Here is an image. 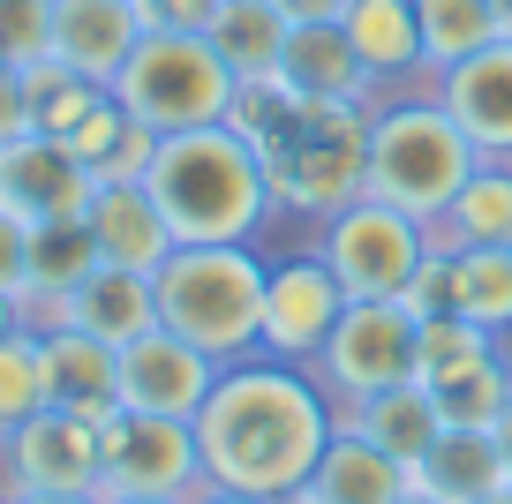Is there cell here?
Returning <instances> with one entry per match:
<instances>
[{
	"label": "cell",
	"instance_id": "6da1fadb",
	"mask_svg": "<svg viewBox=\"0 0 512 504\" xmlns=\"http://www.w3.org/2000/svg\"><path fill=\"white\" fill-rule=\"evenodd\" d=\"M332 429H339V399L317 384V369L272 362V354L226 362L211 399H204V414H196L204 482L241 489V497L294 504L302 482L317 474Z\"/></svg>",
	"mask_w": 512,
	"mask_h": 504
},
{
	"label": "cell",
	"instance_id": "7a4b0ae2",
	"mask_svg": "<svg viewBox=\"0 0 512 504\" xmlns=\"http://www.w3.org/2000/svg\"><path fill=\"white\" fill-rule=\"evenodd\" d=\"M144 189L159 196L166 226H174V249H196V241H256L279 219L264 158L226 121L189 128V136H159V158H151Z\"/></svg>",
	"mask_w": 512,
	"mask_h": 504
},
{
	"label": "cell",
	"instance_id": "3957f363",
	"mask_svg": "<svg viewBox=\"0 0 512 504\" xmlns=\"http://www.w3.org/2000/svg\"><path fill=\"white\" fill-rule=\"evenodd\" d=\"M264 249L256 241H196L174 249L151 271V294H159V324L189 347H204L211 362H249L264 347Z\"/></svg>",
	"mask_w": 512,
	"mask_h": 504
},
{
	"label": "cell",
	"instance_id": "277c9868",
	"mask_svg": "<svg viewBox=\"0 0 512 504\" xmlns=\"http://www.w3.org/2000/svg\"><path fill=\"white\" fill-rule=\"evenodd\" d=\"M475 166H482V151L445 113V98H392V106H369V196H384V204L415 211L422 226H437L452 211V196L467 189Z\"/></svg>",
	"mask_w": 512,
	"mask_h": 504
},
{
	"label": "cell",
	"instance_id": "5b68a950",
	"mask_svg": "<svg viewBox=\"0 0 512 504\" xmlns=\"http://www.w3.org/2000/svg\"><path fill=\"white\" fill-rule=\"evenodd\" d=\"M241 76L219 61L204 31H144V46L128 53V68L113 76L121 98L151 136H189V128H219L234 113Z\"/></svg>",
	"mask_w": 512,
	"mask_h": 504
},
{
	"label": "cell",
	"instance_id": "8992f818",
	"mask_svg": "<svg viewBox=\"0 0 512 504\" xmlns=\"http://www.w3.org/2000/svg\"><path fill=\"white\" fill-rule=\"evenodd\" d=\"M264 181L287 219H332L369 196V106H302L294 128L264 151Z\"/></svg>",
	"mask_w": 512,
	"mask_h": 504
},
{
	"label": "cell",
	"instance_id": "52a82bcc",
	"mask_svg": "<svg viewBox=\"0 0 512 504\" xmlns=\"http://www.w3.org/2000/svg\"><path fill=\"white\" fill-rule=\"evenodd\" d=\"M430 241L437 234L415 211L384 204V196H354L347 211H332L317 226V256L347 286V301H400L407 279L422 271V256H430Z\"/></svg>",
	"mask_w": 512,
	"mask_h": 504
},
{
	"label": "cell",
	"instance_id": "ba28073f",
	"mask_svg": "<svg viewBox=\"0 0 512 504\" xmlns=\"http://www.w3.org/2000/svg\"><path fill=\"white\" fill-rule=\"evenodd\" d=\"M415 339H422V324L407 316V301H347V316L332 324V339H324V354L309 369H317V384L339 407H354V399L392 392V384L415 377Z\"/></svg>",
	"mask_w": 512,
	"mask_h": 504
},
{
	"label": "cell",
	"instance_id": "9c48e42d",
	"mask_svg": "<svg viewBox=\"0 0 512 504\" xmlns=\"http://www.w3.org/2000/svg\"><path fill=\"white\" fill-rule=\"evenodd\" d=\"M0 489L8 497H31V489H68V497H106V444L98 422L68 407L31 414L23 429L0 437Z\"/></svg>",
	"mask_w": 512,
	"mask_h": 504
},
{
	"label": "cell",
	"instance_id": "30bf717a",
	"mask_svg": "<svg viewBox=\"0 0 512 504\" xmlns=\"http://www.w3.org/2000/svg\"><path fill=\"white\" fill-rule=\"evenodd\" d=\"M106 444V497H196L204 489V452H196V422H166V414H106L98 422Z\"/></svg>",
	"mask_w": 512,
	"mask_h": 504
},
{
	"label": "cell",
	"instance_id": "8fae6325",
	"mask_svg": "<svg viewBox=\"0 0 512 504\" xmlns=\"http://www.w3.org/2000/svg\"><path fill=\"white\" fill-rule=\"evenodd\" d=\"M339 316H347V286L332 279V264H324L317 249H294V256H279L272 279H264V347L256 354L309 369L324 354Z\"/></svg>",
	"mask_w": 512,
	"mask_h": 504
},
{
	"label": "cell",
	"instance_id": "7c38bea8",
	"mask_svg": "<svg viewBox=\"0 0 512 504\" xmlns=\"http://www.w3.org/2000/svg\"><path fill=\"white\" fill-rule=\"evenodd\" d=\"M219 384V362L174 331H144V339H128L121 347V407L128 414H166V422H196Z\"/></svg>",
	"mask_w": 512,
	"mask_h": 504
},
{
	"label": "cell",
	"instance_id": "4fadbf2b",
	"mask_svg": "<svg viewBox=\"0 0 512 504\" xmlns=\"http://www.w3.org/2000/svg\"><path fill=\"white\" fill-rule=\"evenodd\" d=\"M91 196H98L91 166H83L61 136H38V128H31L23 143H8V151H0V204L16 211V219H31V226L83 219V211H91Z\"/></svg>",
	"mask_w": 512,
	"mask_h": 504
},
{
	"label": "cell",
	"instance_id": "5bb4252c",
	"mask_svg": "<svg viewBox=\"0 0 512 504\" xmlns=\"http://www.w3.org/2000/svg\"><path fill=\"white\" fill-rule=\"evenodd\" d=\"M144 46V8L136 0H53V61L76 76L106 83L128 68V53Z\"/></svg>",
	"mask_w": 512,
	"mask_h": 504
},
{
	"label": "cell",
	"instance_id": "9a60e30c",
	"mask_svg": "<svg viewBox=\"0 0 512 504\" xmlns=\"http://www.w3.org/2000/svg\"><path fill=\"white\" fill-rule=\"evenodd\" d=\"M437 98H445V113L467 128V143L482 158H512V38H497L475 61L445 68Z\"/></svg>",
	"mask_w": 512,
	"mask_h": 504
},
{
	"label": "cell",
	"instance_id": "2e32d148",
	"mask_svg": "<svg viewBox=\"0 0 512 504\" xmlns=\"http://www.w3.org/2000/svg\"><path fill=\"white\" fill-rule=\"evenodd\" d=\"M83 226H91L98 264L159 271L166 256H174V226H166L159 196H151L144 181H106V189L91 196V211H83Z\"/></svg>",
	"mask_w": 512,
	"mask_h": 504
},
{
	"label": "cell",
	"instance_id": "e0dca14e",
	"mask_svg": "<svg viewBox=\"0 0 512 504\" xmlns=\"http://www.w3.org/2000/svg\"><path fill=\"white\" fill-rule=\"evenodd\" d=\"M415 489L437 504H497L512 497V459L497 429H437V444L415 459Z\"/></svg>",
	"mask_w": 512,
	"mask_h": 504
},
{
	"label": "cell",
	"instance_id": "ac0fdd59",
	"mask_svg": "<svg viewBox=\"0 0 512 504\" xmlns=\"http://www.w3.org/2000/svg\"><path fill=\"white\" fill-rule=\"evenodd\" d=\"M38 347H46L53 407L83 414V422L121 414V347H106V339H91V331H76V324H46V331H38Z\"/></svg>",
	"mask_w": 512,
	"mask_h": 504
},
{
	"label": "cell",
	"instance_id": "d6986e66",
	"mask_svg": "<svg viewBox=\"0 0 512 504\" xmlns=\"http://www.w3.org/2000/svg\"><path fill=\"white\" fill-rule=\"evenodd\" d=\"M407 489H415V467L407 459H392L384 444L354 437L347 422L332 429V444H324L317 474L302 482V504H400Z\"/></svg>",
	"mask_w": 512,
	"mask_h": 504
},
{
	"label": "cell",
	"instance_id": "ffe728a7",
	"mask_svg": "<svg viewBox=\"0 0 512 504\" xmlns=\"http://www.w3.org/2000/svg\"><path fill=\"white\" fill-rule=\"evenodd\" d=\"M279 83H287L302 106H369V98H377L339 23H294L287 53H279Z\"/></svg>",
	"mask_w": 512,
	"mask_h": 504
},
{
	"label": "cell",
	"instance_id": "44dd1931",
	"mask_svg": "<svg viewBox=\"0 0 512 504\" xmlns=\"http://www.w3.org/2000/svg\"><path fill=\"white\" fill-rule=\"evenodd\" d=\"M339 31H347L369 91L422 76V16H415V0H347V8H339Z\"/></svg>",
	"mask_w": 512,
	"mask_h": 504
},
{
	"label": "cell",
	"instance_id": "7402d4cb",
	"mask_svg": "<svg viewBox=\"0 0 512 504\" xmlns=\"http://www.w3.org/2000/svg\"><path fill=\"white\" fill-rule=\"evenodd\" d=\"M61 324L91 331L106 347H128V339H144L159 331V294H151V271H121V264H98L76 294L61 301Z\"/></svg>",
	"mask_w": 512,
	"mask_h": 504
},
{
	"label": "cell",
	"instance_id": "603a6c76",
	"mask_svg": "<svg viewBox=\"0 0 512 504\" xmlns=\"http://www.w3.org/2000/svg\"><path fill=\"white\" fill-rule=\"evenodd\" d=\"M98 271V249H91V226L83 219H53V226H31V271H23V316L38 331L61 324V301L76 294L83 279Z\"/></svg>",
	"mask_w": 512,
	"mask_h": 504
},
{
	"label": "cell",
	"instance_id": "cb8c5ba5",
	"mask_svg": "<svg viewBox=\"0 0 512 504\" xmlns=\"http://www.w3.org/2000/svg\"><path fill=\"white\" fill-rule=\"evenodd\" d=\"M339 422H347L354 437L384 444L392 459H407V467H415V459L437 444L445 414H437V392H430V384L407 377V384H392V392H369V399H354V407H339Z\"/></svg>",
	"mask_w": 512,
	"mask_h": 504
},
{
	"label": "cell",
	"instance_id": "d4e9b609",
	"mask_svg": "<svg viewBox=\"0 0 512 504\" xmlns=\"http://www.w3.org/2000/svg\"><path fill=\"white\" fill-rule=\"evenodd\" d=\"M430 234L445 249H512V158H482Z\"/></svg>",
	"mask_w": 512,
	"mask_h": 504
},
{
	"label": "cell",
	"instance_id": "484cf974",
	"mask_svg": "<svg viewBox=\"0 0 512 504\" xmlns=\"http://www.w3.org/2000/svg\"><path fill=\"white\" fill-rule=\"evenodd\" d=\"M287 8L279 0H219V16H211V46H219V61L234 68L241 83L256 76H279V53H287Z\"/></svg>",
	"mask_w": 512,
	"mask_h": 504
},
{
	"label": "cell",
	"instance_id": "4316f807",
	"mask_svg": "<svg viewBox=\"0 0 512 504\" xmlns=\"http://www.w3.org/2000/svg\"><path fill=\"white\" fill-rule=\"evenodd\" d=\"M68 151H76L83 166H91V181L106 189V181H144L151 158H159V136H151V128L121 106V98H106V106H98L91 121L68 136Z\"/></svg>",
	"mask_w": 512,
	"mask_h": 504
},
{
	"label": "cell",
	"instance_id": "83f0119b",
	"mask_svg": "<svg viewBox=\"0 0 512 504\" xmlns=\"http://www.w3.org/2000/svg\"><path fill=\"white\" fill-rule=\"evenodd\" d=\"M415 16H422V76L430 83L505 38V23H497L490 0H415Z\"/></svg>",
	"mask_w": 512,
	"mask_h": 504
},
{
	"label": "cell",
	"instance_id": "f1b7e54d",
	"mask_svg": "<svg viewBox=\"0 0 512 504\" xmlns=\"http://www.w3.org/2000/svg\"><path fill=\"white\" fill-rule=\"evenodd\" d=\"M23 91H31V128H38V136H61V143H68V136H76V128L113 98L106 83L76 76V68H61V61L23 68Z\"/></svg>",
	"mask_w": 512,
	"mask_h": 504
},
{
	"label": "cell",
	"instance_id": "f546056e",
	"mask_svg": "<svg viewBox=\"0 0 512 504\" xmlns=\"http://www.w3.org/2000/svg\"><path fill=\"white\" fill-rule=\"evenodd\" d=\"M452 279H460V301L452 309L467 324L512 339V249H452Z\"/></svg>",
	"mask_w": 512,
	"mask_h": 504
},
{
	"label": "cell",
	"instance_id": "4dcf8cb0",
	"mask_svg": "<svg viewBox=\"0 0 512 504\" xmlns=\"http://www.w3.org/2000/svg\"><path fill=\"white\" fill-rule=\"evenodd\" d=\"M430 392H437V414H445V429H497V414H505V399H512V354L497 347L490 362L460 369V377L430 384Z\"/></svg>",
	"mask_w": 512,
	"mask_h": 504
},
{
	"label": "cell",
	"instance_id": "1f68e13d",
	"mask_svg": "<svg viewBox=\"0 0 512 504\" xmlns=\"http://www.w3.org/2000/svg\"><path fill=\"white\" fill-rule=\"evenodd\" d=\"M53 392H46V347H38V324L8 331L0 339V437L23 429L31 414H46Z\"/></svg>",
	"mask_w": 512,
	"mask_h": 504
},
{
	"label": "cell",
	"instance_id": "d6a6232c",
	"mask_svg": "<svg viewBox=\"0 0 512 504\" xmlns=\"http://www.w3.org/2000/svg\"><path fill=\"white\" fill-rule=\"evenodd\" d=\"M497 347H505V339L482 331V324H467V316H430L422 339H415V377L422 384H445V377H460V369L490 362Z\"/></svg>",
	"mask_w": 512,
	"mask_h": 504
},
{
	"label": "cell",
	"instance_id": "836d02e7",
	"mask_svg": "<svg viewBox=\"0 0 512 504\" xmlns=\"http://www.w3.org/2000/svg\"><path fill=\"white\" fill-rule=\"evenodd\" d=\"M53 61V0H0V68Z\"/></svg>",
	"mask_w": 512,
	"mask_h": 504
},
{
	"label": "cell",
	"instance_id": "e575fe53",
	"mask_svg": "<svg viewBox=\"0 0 512 504\" xmlns=\"http://www.w3.org/2000/svg\"><path fill=\"white\" fill-rule=\"evenodd\" d=\"M400 301H407L415 324H430V316H460V309H452V301H460V279H452V249H445V241H430V256H422V271L407 279Z\"/></svg>",
	"mask_w": 512,
	"mask_h": 504
},
{
	"label": "cell",
	"instance_id": "d590c367",
	"mask_svg": "<svg viewBox=\"0 0 512 504\" xmlns=\"http://www.w3.org/2000/svg\"><path fill=\"white\" fill-rule=\"evenodd\" d=\"M23 271H31V219H16L0 204V294L23 301Z\"/></svg>",
	"mask_w": 512,
	"mask_h": 504
},
{
	"label": "cell",
	"instance_id": "8d00e7d4",
	"mask_svg": "<svg viewBox=\"0 0 512 504\" xmlns=\"http://www.w3.org/2000/svg\"><path fill=\"white\" fill-rule=\"evenodd\" d=\"M144 8V31H211L219 0H136Z\"/></svg>",
	"mask_w": 512,
	"mask_h": 504
},
{
	"label": "cell",
	"instance_id": "74e56055",
	"mask_svg": "<svg viewBox=\"0 0 512 504\" xmlns=\"http://www.w3.org/2000/svg\"><path fill=\"white\" fill-rule=\"evenodd\" d=\"M31 136V91H23L16 68H0V151Z\"/></svg>",
	"mask_w": 512,
	"mask_h": 504
},
{
	"label": "cell",
	"instance_id": "f35d334b",
	"mask_svg": "<svg viewBox=\"0 0 512 504\" xmlns=\"http://www.w3.org/2000/svg\"><path fill=\"white\" fill-rule=\"evenodd\" d=\"M189 504H272V497H241V489H211V482H204Z\"/></svg>",
	"mask_w": 512,
	"mask_h": 504
},
{
	"label": "cell",
	"instance_id": "ab89813d",
	"mask_svg": "<svg viewBox=\"0 0 512 504\" xmlns=\"http://www.w3.org/2000/svg\"><path fill=\"white\" fill-rule=\"evenodd\" d=\"M23 324H31V316H23V301L0 294V339H8V331H23Z\"/></svg>",
	"mask_w": 512,
	"mask_h": 504
},
{
	"label": "cell",
	"instance_id": "60d3db41",
	"mask_svg": "<svg viewBox=\"0 0 512 504\" xmlns=\"http://www.w3.org/2000/svg\"><path fill=\"white\" fill-rule=\"evenodd\" d=\"M16 504H106V497H68V489H31V497H16Z\"/></svg>",
	"mask_w": 512,
	"mask_h": 504
},
{
	"label": "cell",
	"instance_id": "b9f144b4",
	"mask_svg": "<svg viewBox=\"0 0 512 504\" xmlns=\"http://www.w3.org/2000/svg\"><path fill=\"white\" fill-rule=\"evenodd\" d=\"M497 444H505V459H512V399H505V414H497Z\"/></svg>",
	"mask_w": 512,
	"mask_h": 504
},
{
	"label": "cell",
	"instance_id": "7bdbcfd3",
	"mask_svg": "<svg viewBox=\"0 0 512 504\" xmlns=\"http://www.w3.org/2000/svg\"><path fill=\"white\" fill-rule=\"evenodd\" d=\"M106 504H189V497H106Z\"/></svg>",
	"mask_w": 512,
	"mask_h": 504
},
{
	"label": "cell",
	"instance_id": "ee69618b",
	"mask_svg": "<svg viewBox=\"0 0 512 504\" xmlns=\"http://www.w3.org/2000/svg\"><path fill=\"white\" fill-rule=\"evenodd\" d=\"M490 8H497V23H505V38H512V0H490Z\"/></svg>",
	"mask_w": 512,
	"mask_h": 504
},
{
	"label": "cell",
	"instance_id": "f6af8a7d",
	"mask_svg": "<svg viewBox=\"0 0 512 504\" xmlns=\"http://www.w3.org/2000/svg\"><path fill=\"white\" fill-rule=\"evenodd\" d=\"M400 504H437V497H422V489H407V497H400Z\"/></svg>",
	"mask_w": 512,
	"mask_h": 504
},
{
	"label": "cell",
	"instance_id": "bcb514c9",
	"mask_svg": "<svg viewBox=\"0 0 512 504\" xmlns=\"http://www.w3.org/2000/svg\"><path fill=\"white\" fill-rule=\"evenodd\" d=\"M0 504H16V497H8V489H0Z\"/></svg>",
	"mask_w": 512,
	"mask_h": 504
},
{
	"label": "cell",
	"instance_id": "7dc6e473",
	"mask_svg": "<svg viewBox=\"0 0 512 504\" xmlns=\"http://www.w3.org/2000/svg\"><path fill=\"white\" fill-rule=\"evenodd\" d=\"M497 504H512V497H497Z\"/></svg>",
	"mask_w": 512,
	"mask_h": 504
},
{
	"label": "cell",
	"instance_id": "c3c4849f",
	"mask_svg": "<svg viewBox=\"0 0 512 504\" xmlns=\"http://www.w3.org/2000/svg\"><path fill=\"white\" fill-rule=\"evenodd\" d=\"M294 504H302V497H294Z\"/></svg>",
	"mask_w": 512,
	"mask_h": 504
}]
</instances>
